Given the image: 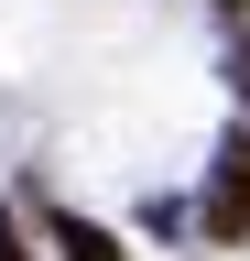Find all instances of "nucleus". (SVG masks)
<instances>
[{
	"label": "nucleus",
	"instance_id": "f257e3e1",
	"mask_svg": "<svg viewBox=\"0 0 250 261\" xmlns=\"http://www.w3.org/2000/svg\"><path fill=\"white\" fill-rule=\"evenodd\" d=\"M207 228L217 240H250V130L217 152V196H207Z\"/></svg>",
	"mask_w": 250,
	"mask_h": 261
},
{
	"label": "nucleus",
	"instance_id": "7ed1b4c3",
	"mask_svg": "<svg viewBox=\"0 0 250 261\" xmlns=\"http://www.w3.org/2000/svg\"><path fill=\"white\" fill-rule=\"evenodd\" d=\"M0 261H33V250H22V228H11V218H0Z\"/></svg>",
	"mask_w": 250,
	"mask_h": 261
},
{
	"label": "nucleus",
	"instance_id": "20e7f679",
	"mask_svg": "<svg viewBox=\"0 0 250 261\" xmlns=\"http://www.w3.org/2000/svg\"><path fill=\"white\" fill-rule=\"evenodd\" d=\"M229 87H250V44H239V55H229Z\"/></svg>",
	"mask_w": 250,
	"mask_h": 261
},
{
	"label": "nucleus",
	"instance_id": "39448f33",
	"mask_svg": "<svg viewBox=\"0 0 250 261\" xmlns=\"http://www.w3.org/2000/svg\"><path fill=\"white\" fill-rule=\"evenodd\" d=\"M229 11H250V0H229Z\"/></svg>",
	"mask_w": 250,
	"mask_h": 261
},
{
	"label": "nucleus",
	"instance_id": "f03ea898",
	"mask_svg": "<svg viewBox=\"0 0 250 261\" xmlns=\"http://www.w3.org/2000/svg\"><path fill=\"white\" fill-rule=\"evenodd\" d=\"M54 250H66V261H120V240L98 218H54Z\"/></svg>",
	"mask_w": 250,
	"mask_h": 261
}]
</instances>
